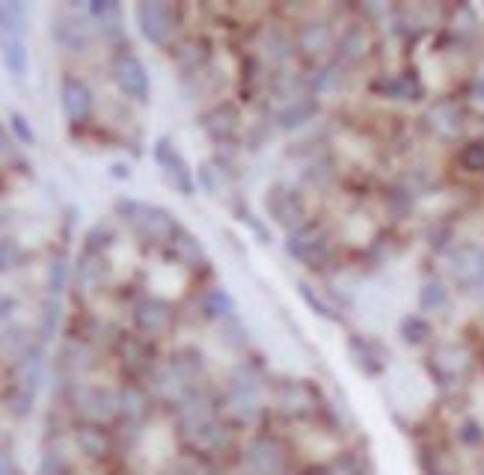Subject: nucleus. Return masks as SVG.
I'll return each mask as SVG.
<instances>
[{
    "instance_id": "f257e3e1",
    "label": "nucleus",
    "mask_w": 484,
    "mask_h": 475,
    "mask_svg": "<svg viewBox=\"0 0 484 475\" xmlns=\"http://www.w3.org/2000/svg\"><path fill=\"white\" fill-rule=\"evenodd\" d=\"M117 217L125 220V223L134 229L137 238H143L146 244H155V247H173L175 235L182 232L179 220H175L170 211L143 199H128V197L119 199Z\"/></svg>"
},
{
    "instance_id": "f03ea898",
    "label": "nucleus",
    "mask_w": 484,
    "mask_h": 475,
    "mask_svg": "<svg viewBox=\"0 0 484 475\" xmlns=\"http://www.w3.org/2000/svg\"><path fill=\"white\" fill-rule=\"evenodd\" d=\"M134 19H137L140 36H143L149 45H157V48L170 45L182 28V10H175L173 4H157V0L137 4Z\"/></svg>"
},
{
    "instance_id": "7ed1b4c3",
    "label": "nucleus",
    "mask_w": 484,
    "mask_h": 475,
    "mask_svg": "<svg viewBox=\"0 0 484 475\" xmlns=\"http://www.w3.org/2000/svg\"><path fill=\"white\" fill-rule=\"evenodd\" d=\"M286 253L297 262V265L321 270L333 262V241L319 223H306L286 238Z\"/></svg>"
},
{
    "instance_id": "20e7f679",
    "label": "nucleus",
    "mask_w": 484,
    "mask_h": 475,
    "mask_svg": "<svg viewBox=\"0 0 484 475\" xmlns=\"http://www.w3.org/2000/svg\"><path fill=\"white\" fill-rule=\"evenodd\" d=\"M110 77H113V84H117V90L131 101L146 104L149 95H152V81H149L143 60H140L131 48H119L117 54H113Z\"/></svg>"
},
{
    "instance_id": "39448f33",
    "label": "nucleus",
    "mask_w": 484,
    "mask_h": 475,
    "mask_svg": "<svg viewBox=\"0 0 484 475\" xmlns=\"http://www.w3.org/2000/svg\"><path fill=\"white\" fill-rule=\"evenodd\" d=\"M152 157L157 164V170H161L164 181L170 184L175 193H182V197H193V190H197V175L184 161V155L175 149L173 137H157L155 146H152Z\"/></svg>"
},
{
    "instance_id": "423d86ee",
    "label": "nucleus",
    "mask_w": 484,
    "mask_h": 475,
    "mask_svg": "<svg viewBox=\"0 0 484 475\" xmlns=\"http://www.w3.org/2000/svg\"><path fill=\"white\" fill-rule=\"evenodd\" d=\"M131 321H134V330L140 333L143 339H161L166 333L173 330V321H175V312L173 306L161 301V297H152V294H143L137 297L134 306H131Z\"/></svg>"
},
{
    "instance_id": "0eeeda50",
    "label": "nucleus",
    "mask_w": 484,
    "mask_h": 475,
    "mask_svg": "<svg viewBox=\"0 0 484 475\" xmlns=\"http://www.w3.org/2000/svg\"><path fill=\"white\" fill-rule=\"evenodd\" d=\"M265 208H268V217L274 220L279 229H286L288 235L294 229L306 226V205H303V197L301 190L288 188V184H274L265 197Z\"/></svg>"
},
{
    "instance_id": "6e6552de",
    "label": "nucleus",
    "mask_w": 484,
    "mask_h": 475,
    "mask_svg": "<svg viewBox=\"0 0 484 475\" xmlns=\"http://www.w3.org/2000/svg\"><path fill=\"white\" fill-rule=\"evenodd\" d=\"M294 57H297V48H294V36H292V33H286L283 28L259 30V36H256V60H259V63H265L270 72H279V68H286Z\"/></svg>"
},
{
    "instance_id": "1a4fd4ad",
    "label": "nucleus",
    "mask_w": 484,
    "mask_h": 475,
    "mask_svg": "<svg viewBox=\"0 0 484 475\" xmlns=\"http://www.w3.org/2000/svg\"><path fill=\"white\" fill-rule=\"evenodd\" d=\"M372 54V36H368L366 24H348L336 33L333 42V63H339L342 68H354Z\"/></svg>"
},
{
    "instance_id": "9d476101",
    "label": "nucleus",
    "mask_w": 484,
    "mask_h": 475,
    "mask_svg": "<svg viewBox=\"0 0 484 475\" xmlns=\"http://www.w3.org/2000/svg\"><path fill=\"white\" fill-rule=\"evenodd\" d=\"M333 42H336V33H333L327 19H303L297 21L294 30V48L297 54L310 57V60H321L327 51H333Z\"/></svg>"
},
{
    "instance_id": "9b49d317",
    "label": "nucleus",
    "mask_w": 484,
    "mask_h": 475,
    "mask_svg": "<svg viewBox=\"0 0 484 475\" xmlns=\"http://www.w3.org/2000/svg\"><path fill=\"white\" fill-rule=\"evenodd\" d=\"M199 125L214 146H229L235 140L238 128H241V110L232 101H220L202 113Z\"/></svg>"
},
{
    "instance_id": "f8f14e48",
    "label": "nucleus",
    "mask_w": 484,
    "mask_h": 475,
    "mask_svg": "<svg viewBox=\"0 0 484 475\" xmlns=\"http://www.w3.org/2000/svg\"><path fill=\"white\" fill-rule=\"evenodd\" d=\"M60 110L72 125H84L93 113V90L86 86V81L75 75H66L60 81Z\"/></svg>"
},
{
    "instance_id": "ddd939ff",
    "label": "nucleus",
    "mask_w": 484,
    "mask_h": 475,
    "mask_svg": "<svg viewBox=\"0 0 484 475\" xmlns=\"http://www.w3.org/2000/svg\"><path fill=\"white\" fill-rule=\"evenodd\" d=\"M90 19L86 15H60V19H54V24H51V36H54V42L60 48L72 51V54H84L86 48H90V39H93V28H90Z\"/></svg>"
},
{
    "instance_id": "4468645a",
    "label": "nucleus",
    "mask_w": 484,
    "mask_h": 475,
    "mask_svg": "<svg viewBox=\"0 0 484 475\" xmlns=\"http://www.w3.org/2000/svg\"><path fill=\"white\" fill-rule=\"evenodd\" d=\"M75 401H77V413H84L93 422H104L113 413H119V392L108 390V386H81Z\"/></svg>"
},
{
    "instance_id": "2eb2a0df",
    "label": "nucleus",
    "mask_w": 484,
    "mask_h": 475,
    "mask_svg": "<svg viewBox=\"0 0 484 475\" xmlns=\"http://www.w3.org/2000/svg\"><path fill=\"white\" fill-rule=\"evenodd\" d=\"M315 117H319V99L306 93V95H297L292 101L279 104L274 110V125L279 131H297V128L310 125Z\"/></svg>"
},
{
    "instance_id": "dca6fc26",
    "label": "nucleus",
    "mask_w": 484,
    "mask_h": 475,
    "mask_svg": "<svg viewBox=\"0 0 484 475\" xmlns=\"http://www.w3.org/2000/svg\"><path fill=\"white\" fill-rule=\"evenodd\" d=\"M86 19L110 42L125 39V15H122V6L117 0H90V4H86Z\"/></svg>"
},
{
    "instance_id": "f3484780",
    "label": "nucleus",
    "mask_w": 484,
    "mask_h": 475,
    "mask_svg": "<svg viewBox=\"0 0 484 475\" xmlns=\"http://www.w3.org/2000/svg\"><path fill=\"white\" fill-rule=\"evenodd\" d=\"M425 125L440 137H455L464 128V108L452 99L434 101L425 113Z\"/></svg>"
},
{
    "instance_id": "a211bd4d",
    "label": "nucleus",
    "mask_w": 484,
    "mask_h": 475,
    "mask_svg": "<svg viewBox=\"0 0 484 475\" xmlns=\"http://www.w3.org/2000/svg\"><path fill=\"white\" fill-rule=\"evenodd\" d=\"M372 90L381 95V99L390 101H416L422 95V84L413 75L401 72V75H383L372 84Z\"/></svg>"
},
{
    "instance_id": "6ab92c4d",
    "label": "nucleus",
    "mask_w": 484,
    "mask_h": 475,
    "mask_svg": "<svg viewBox=\"0 0 484 475\" xmlns=\"http://www.w3.org/2000/svg\"><path fill=\"white\" fill-rule=\"evenodd\" d=\"M104 279H108V265H104V256H93V253H84L75 265V286L81 294H95L99 288H104Z\"/></svg>"
},
{
    "instance_id": "aec40b11",
    "label": "nucleus",
    "mask_w": 484,
    "mask_h": 475,
    "mask_svg": "<svg viewBox=\"0 0 484 475\" xmlns=\"http://www.w3.org/2000/svg\"><path fill=\"white\" fill-rule=\"evenodd\" d=\"M345 84V68H342L339 63H333V60H327V63H315L310 72H306V86H310V95H330L336 93L339 86Z\"/></svg>"
},
{
    "instance_id": "412c9836",
    "label": "nucleus",
    "mask_w": 484,
    "mask_h": 475,
    "mask_svg": "<svg viewBox=\"0 0 484 475\" xmlns=\"http://www.w3.org/2000/svg\"><path fill=\"white\" fill-rule=\"evenodd\" d=\"M119 357H122V366L125 368H149L152 372L155 359H152V345H149V339H143L140 333H125V336L119 339Z\"/></svg>"
},
{
    "instance_id": "4be33fe9",
    "label": "nucleus",
    "mask_w": 484,
    "mask_h": 475,
    "mask_svg": "<svg viewBox=\"0 0 484 475\" xmlns=\"http://www.w3.org/2000/svg\"><path fill=\"white\" fill-rule=\"evenodd\" d=\"M0 60L4 68L10 72L15 81H24L30 68V54H28V42L19 36H0Z\"/></svg>"
},
{
    "instance_id": "5701e85b",
    "label": "nucleus",
    "mask_w": 484,
    "mask_h": 475,
    "mask_svg": "<svg viewBox=\"0 0 484 475\" xmlns=\"http://www.w3.org/2000/svg\"><path fill=\"white\" fill-rule=\"evenodd\" d=\"M30 28V10L28 4L19 0H0V36H28Z\"/></svg>"
},
{
    "instance_id": "b1692460",
    "label": "nucleus",
    "mask_w": 484,
    "mask_h": 475,
    "mask_svg": "<svg viewBox=\"0 0 484 475\" xmlns=\"http://www.w3.org/2000/svg\"><path fill=\"white\" fill-rule=\"evenodd\" d=\"M173 253H175V259L182 262L184 268H190V270H202L208 265V256H206V247H202V241L193 232H188V229H182L179 235H175V241H173Z\"/></svg>"
},
{
    "instance_id": "393cba45",
    "label": "nucleus",
    "mask_w": 484,
    "mask_h": 475,
    "mask_svg": "<svg viewBox=\"0 0 484 475\" xmlns=\"http://www.w3.org/2000/svg\"><path fill=\"white\" fill-rule=\"evenodd\" d=\"M199 312L208 321H226L229 315H235V297L220 286H211L199 297Z\"/></svg>"
},
{
    "instance_id": "a878e982",
    "label": "nucleus",
    "mask_w": 484,
    "mask_h": 475,
    "mask_svg": "<svg viewBox=\"0 0 484 475\" xmlns=\"http://www.w3.org/2000/svg\"><path fill=\"white\" fill-rule=\"evenodd\" d=\"M348 350L351 357H354V363L363 368L366 374H381L383 368V354L377 350V345L372 339L359 336V333H354V336H348Z\"/></svg>"
},
{
    "instance_id": "bb28decb",
    "label": "nucleus",
    "mask_w": 484,
    "mask_h": 475,
    "mask_svg": "<svg viewBox=\"0 0 484 475\" xmlns=\"http://www.w3.org/2000/svg\"><path fill=\"white\" fill-rule=\"evenodd\" d=\"M60 368L69 374H77V372H84V368H90L93 366V348H90V342L81 339V336H75V339H69L63 348H60Z\"/></svg>"
},
{
    "instance_id": "cd10ccee",
    "label": "nucleus",
    "mask_w": 484,
    "mask_h": 475,
    "mask_svg": "<svg viewBox=\"0 0 484 475\" xmlns=\"http://www.w3.org/2000/svg\"><path fill=\"white\" fill-rule=\"evenodd\" d=\"M175 63H179L182 72H202L208 63V42L206 39H184L175 45Z\"/></svg>"
},
{
    "instance_id": "c85d7f7f",
    "label": "nucleus",
    "mask_w": 484,
    "mask_h": 475,
    "mask_svg": "<svg viewBox=\"0 0 484 475\" xmlns=\"http://www.w3.org/2000/svg\"><path fill=\"white\" fill-rule=\"evenodd\" d=\"M33 348H36V342H33L30 330L21 327V324H12V327H6L0 333V354L10 357L12 363H19V359Z\"/></svg>"
},
{
    "instance_id": "c756f323",
    "label": "nucleus",
    "mask_w": 484,
    "mask_h": 475,
    "mask_svg": "<svg viewBox=\"0 0 484 475\" xmlns=\"http://www.w3.org/2000/svg\"><path fill=\"white\" fill-rule=\"evenodd\" d=\"M297 294L303 297V303L310 306L312 315H319L324 321H339V312L327 297H324V288H315L310 283H297Z\"/></svg>"
},
{
    "instance_id": "7c9ffc66",
    "label": "nucleus",
    "mask_w": 484,
    "mask_h": 475,
    "mask_svg": "<svg viewBox=\"0 0 484 475\" xmlns=\"http://www.w3.org/2000/svg\"><path fill=\"white\" fill-rule=\"evenodd\" d=\"M60 324H63V301L60 297H45L39 315V339L51 342L60 333Z\"/></svg>"
},
{
    "instance_id": "2f4dec72",
    "label": "nucleus",
    "mask_w": 484,
    "mask_h": 475,
    "mask_svg": "<svg viewBox=\"0 0 484 475\" xmlns=\"http://www.w3.org/2000/svg\"><path fill=\"white\" fill-rule=\"evenodd\" d=\"M220 339L229 350H247L250 348V330L238 315H229L226 321H220Z\"/></svg>"
},
{
    "instance_id": "473e14b6",
    "label": "nucleus",
    "mask_w": 484,
    "mask_h": 475,
    "mask_svg": "<svg viewBox=\"0 0 484 475\" xmlns=\"http://www.w3.org/2000/svg\"><path fill=\"white\" fill-rule=\"evenodd\" d=\"M69 277H72V265H69L66 253H57L48 265V277H45V292L48 297H60L69 288Z\"/></svg>"
},
{
    "instance_id": "72a5a7b5",
    "label": "nucleus",
    "mask_w": 484,
    "mask_h": 475,
    "mask_svg": "<svg viewBox=\"0 0 484 475\" xmlns=\"http://www.w3.org/2000/svg\"><path fill=\"white\" fill-rule=\"evenodd\" d=\"M413 199H416V193H413L410 188H404V184H399V188H390L383 193V202H386V211H390L392 217H407L413 211Z\"/></svg>"
},
{
    "instance_id": "f704fd0d",
    "label": "nucleus",
    "mask_w": 484,
    "mask_h": 475,
    "mask_svg": "<svg viewBox=\"0 0 484 475\" xmlns=\"http://www.w3.org/2000/svg\"><path fill=\"white\" fill-rule=\"evenodd\" d=\"M113 229L110 223H99V226H93L90 232H86L84 238V253H93V256H104V250L113 244Z\"/></svg>"
},
{
    "instance_id": "c9c22d12",
    "label": "nucleus",
    "mask_w": 484,
    "mask_h": 475,
    "mask_svg": "<svg viewBox=\"0 0 484 475\" xmlns=\"http://www.w3.org/2000/svg\"><path fill=\"white\" fill-rule=\"evenodd\" d=\"M448 303V288L443 283H425L419 288V306L422 312H440Z\"/></svg>"
},
{
    "instance_id": "e433bc0d",
    "label": "nucleus",
    "mask_w": 484,
    "mask_h": 475,
    "mask_svg": "<svg viewBox=\"0 0 484 475\" xmlns=\"http://www.w3.org/2000/svg\"><path fill=\"white\" fill-rule=\"evenodd\" d=\"M223 173H226V170H220V166H217L214 161L199 164L197 184L208 193V197H220V193H223Z\"/></svg>"
},
{
    "instance_id": "4c0bfd02",
    "label": "nucleus",
    "mask_w": 484,
    "mask_h": 475,
    "mask_svg": "<svg viewBox=\"0 0 484 475\" xmlns=\"http://www.w3.org/2000/svg\"><path fill=\"white\" fill-rule=\"evenodd\" d=\"M399 333L404 342H410V345H422V342L431 336V324L422 318V315H407V318L401 321Z\"/></svg>"
},
{
    "instance_id": "58836bf2",
    "label": "nucleus",
    "mask_w": 484,
    "mask_h": 475,
    "mask_svg": "<svg viewBox=\"0 0 484 475\" xmlns=\"http://www.w3.org/2000/svg\"><path fill=\"white\" fill-rule=\"evenodd\" d=\"M119 413H125L128 419H140L146 413V395L137 386H125L119 392Z\"/></svg>"
},
{
    "instance_id": "ea45409f",
    "label": "nucleus",
    "mask_w": 484,
    "mask_h": 475,
    "mask_svg": "<svg viewBox=\"0 0 484 475\" xmlns=\"http://www.w3.org/2000/svg\"><path fill=\"white\" fill-rule=\"evenodd\" d=\"M77 446H81L90 457H101L108 452V437H104V431H99V428H81L77 431Z\"/></svg>"
},
{
    "instance_id": "a19ab883",
    "label": "nucleus",
    "mask_w": 484,
    "mask_h": 475,
    "mask_svg": "<svg viewBox=\"0 0 484 475\" xmlns=\"http://www.w3.org/2000/svg\"><path fill=\"white\" fill-rule=\"evenodd\" d=\"M10 131H12V140L19 146H36V131H33V125L28 122V117L19 110L10 113Z\"/></svg>"
},
{
    "instance_id": "79ce46f5",
    "label": "nucleus",
    "mask_w": 484,
    "mask_h": 475,
    "mask_svg": "<svg viewBox=\"0 0 484 475\" xmlns=\"http://www.w3.org/2000/svg\"><path fill=\"white\" fill-rule=\"evenodd\" d=\"M461 166L470 173H484V140H472L461 149Z\"/></svg>"
},
{
    "instance_id": "37998d69",
    "label": "nucleus",
    "mask_w": 484,
    "mask_h": 475,
    "mask_svg": "<svg viewBox=\"0 0 484 475\" xmlns=\"http://www.w3.org/2000/svg\"><path fill=\"white\" fill-rule=\"evenodd\" d=\"M303 181L312 184V188H327V184L333 181V166L324 164V157H319V161H312L303 170Z\"/></svg>"
},
{
    "instance_id": "c03bdc74",
    "label": "nucleus",
    "mask_w": 484,
    "mask_h": 475,
    "mask_svg": "<svg viewBox=\"0 0 484 475\" xmlns=\"http://www.w3.org/2000/svg\"><path fill=\"white\" fill-rule=\"evenodd\" d=\"M19 259H21L19 244H15L12 238H4V241H0V274L19 265Z\"/></svg>"
},
{
    "instance_id": "a18cd8bd",
    "label": "nucleus",
    "mask_w": 484,
    "mask_h": 475,
    "mask_svg": "<svg viewBox=\"0 0 484 475\" xmlns=\"http://www.w3.org/2000/svg\"><path fill=\"white\" fill-rule=\"evenodd\" d=\"M21 161V155H19V143H15V140L6 134L4 128H0V164H19Z\"/></svg>"
},
{
    "instance_id": "49530a36",
    "label": "nucleus",
    "mask_w": 484,
    "mask_h": 475,
    "mask_svg": "<svg viewBox=\"0 0 484 475\" xmlns=\"http://www.w3.org/2000/svg\"><path fill=\"white\" fill-rule=\"evenodd\" d=\"M241 220L247 223V229L259 238L262 244H270V238H274V235H270V229H268L265 223H262V217H259V214H253V211H241Z\"/></svg>"
},
{
    "instance_id": "de8ad7c7",
    "label": "nucleus",
    "mask_w": 484,
    "mask_h": 475,
    "mask_svg": "<svg viewBox=\"0 0 484 475\" xmlns=\"http://www.w3.org/2000/svg\"><path fill=\"white\" fill-rule=\"evenodd\" d=\"M66 463H63V455L60 452H48L45 461H42V472L39 475H63Z\"/></svg>"
},
{
    "instance_id": "09e8293b",
    "label": "nucleus",
    "mask_w": 484,
    "mask_h": 475,
    "mask_svg": "<svg viewBox=\"0 0 484 475\" xmlns=\"http://www.w3.org/2000/svg\"><path fill=\"white\" fill-rule=\"evenodd\" d=\"M19 310V301L10 294H0V321H10V315Z\"/></svg>"
},
{
    "instance_id": "8fccbe9b",
    "label": "nucleus",
    "mask_w": 484,
    "mask_h": 475,
    "mask_svg": "<svg viewBox=\"0 0 484 475\" xmlns=\"http://www.w3.org/2000/svg\"><path fill=\"white\" fill-rule=\"evenodd\" d=\"M110 175H113V179H119V181H125V179H131V166L122 164V161L110 164Z\"/></svg>"
},
{
    "instance_id": "3c124183",
    "label": "nucleus",
    "mask_w": 484,
    "mask_h": 475,
    "mask_svg": "<svg viewBox=\"0 0 484 475\" xmlns=\"http://www.w3.org/2000/svg\"><path fill=\"white\" fill-rule=\"evenodd\" d=\"M470 93H472V99L484 101V72L472 77V84H470Z\"/></svg>"
},
{
    "instance_id": "603ef678",
    "label": "nucleus",
    "mask_w": 484,
    "mask_h": 475,
    "mask_svg": "<svg viewBox=\"0 0 484 475\" xmlns=\"http://www.w3.org/2000/svg\"><path fill=\"white\" fill-rule=\"evenodd\" d=\"M0 475H6V461L0 457Z\"/></svg>"
}]
</instances>
